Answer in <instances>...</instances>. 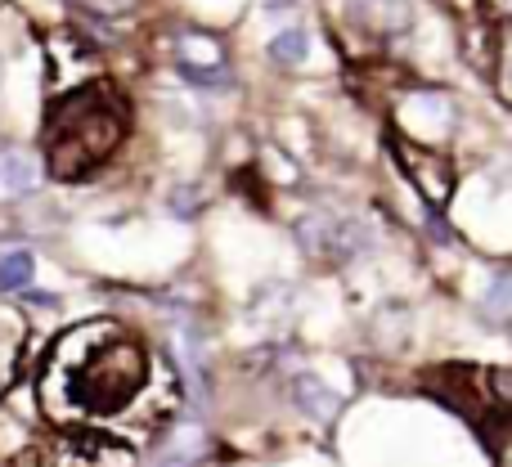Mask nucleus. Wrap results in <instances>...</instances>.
<instances>
[{
  "label": "nucleus",
  "mask_w": 512,
  "mask_h": 467,
  "mask_svg": "<svg viewBox=\"0 0 512 467\" xmlns=\"http://www.w3.org/2000/svg\"><path fill=\"white\" fill-rule=\"evenodd\" d=\"M270 59L274 63H283V68H297V63H306V54H310V36L301 32V27H283V32H274L270 36Z\"/></svg>",
  "instance_id": "nucleus-8"
},
{
  "label": "nucleus",
  "mask_w": 512,
  "mask_h": 467,
  "mask_svg": "<svg viewBox=\"0 0 512 467\" xmlns=\"http://www.w3.org/2000/svg\"><path fill=\"white\" fill-rule=\"evenodd\" d=\"M126 135V104L113 86H81L45 117V167L59 180H81L113 158Z\"/></svg>",
  "instance_id": "nucleus-2"
},
{
  "label": "nucleus",
  "mask_w": 512,
  "mask_h": 467,
  "mask_svg": "<svg viewBox=\"0 0 512 467\" xmlns=\"http://www.w3.org/2000/svg\"><path fill=\"white\" fill-rule=\"evenodd\" d=\"M346 14H351V23L364 27V32L391 36V32H409V23H414V0H346Z\"/></svg>",
  "instance_id": "nucleus-5"
},
{
  "label": "nucleus",
  "mask_w": 512,
  "mask_h": 467,
  "mask_svg": "<svg viewBox=\"0 0 512 467\" xmlns=\"http://www.w3.org/2000/svg\"><path fill=\"white\" fill-rule=\"evenodd\" d=\"M41 167H36L32 153L23 149H9L0 144V198H27L41 189Z\"/></svg>",
  "instance_id": "nucleus-6"
},
{
  "label": "nucleus",
  "mask_w": 512,
  "mask_h": 467,
  "mask_svg": "<svg viewBox=\"0 0 512 467\" xmlns=\"http://www.w3.org/2000/svg\"><path fill=\"white\" fill-rule=\"evenodd\" d=\"M36 274V261L27 247H14V252H0V292H23Z\"/></svg>",
  "instance_id": "nucleus-9"
},
{
  "label": "nucleus",
  "mask_w": 512,
  "mask_h": 467,
  "mask_svg": "<svg viewBox=\"0 0 512 467\" xmlns=\"http://www.w3.org/2000/svg\"><path fill=\"white\" fill-rule=\"evenodd\" d=\"M149 355L122 324H81L59 342L45 378L50 409L77 418H113L140 396Z\"/></svg>",
  "instance_id": "nucleus-1"
},
{
  "label": "nucleus",
  "mask_w": 512,
  "mask_h": 467,
  "mask_svg": "<svg viewBox=\"0 0 512 467\" xmlns=\"http://www.w3.org/2000/svg\"><path fill=\"white\" fill-rule=\"evenodd\" d=\"M297 238L301 247H306L310 256H324V261H355V256H364L373 247V230L364 221H355V216L346 212H310L297 221Z\"/></svg>",
  "instance_id": "nucleus-3"
},
{
  "label": "nucleus",
  "mask_w": 512,
  "mask_h": 467,
  "mask_svg": "<svg viewBox=\"0 0 512 467\" xmlns=\"http://www.w3.org/2000/svg\"><path fill=\"white\" fill-rule=\"evenodd\" d=\"M508 5H512V0H508Z\"/></svg>",
  "instance_id": "nucleus-11"
},
{
  "label": "nucleus",
  "mask_w": 512,
  "mask_h": 467,
  "mask_svg": "<svg viewBox=\"0 0 512 467\" xmlns=\"http://www.w3.org/2000/svg\"><path fill=\"white\" fill-rule=\"evenodd\" d=\"M481 310H486L490 319H512V274L490 279L486 297H481Z\"/></svg>",
  "instance_id": "nucleus-10"
},
{
  "label": "nucleus",
  "mask_w": 512,
  "mask_h": 467,
  "mask_svg": "<svg viewBox=\"0 0 512 467\" xmlns=\"http://www.w3.org/2000/svg\"><path fill=\"white\" fill-rule=\"evenodd\" d=\"M176 68L198 86H225L230 68H225V50L216 36L207 32H180L176 36Z\"/></svg>",
  "instance_id": "nucleus-4"
},
{
  "label": "nucleus",
  "mask_w": 512,
  "mask_h": 467,
  "mask_svg": "<svg viewBox=\"0 0 512 467\" xmlns=\"http://www.w3.org/2000/svg\"><path fill=\"white\" fill-rule=\"evenodd\" d=\"M292 400L301 405V414L319 418V423H328V418L342 409V396H337L333 387H324L315 373H297V378H292Z\"/></svg>",
  "instance_id": "nucleus-7"
}]
</instances>
